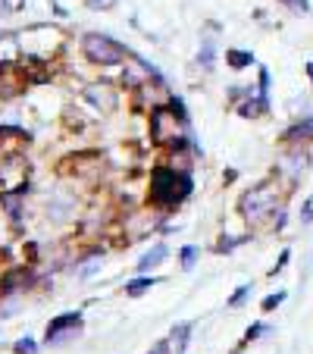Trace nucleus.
Wrapping results in <instances>:
<instances>
[{
    "instance_id": "obj_14",
    "label": "nucleus",
    "mask_w": 313,
    "mask_h": 354,
    "mask_svg": "<svg viewBox=\"0 0 313 354\" xmlns=\"http://www.w3.org/2000/svg\"><path fill=\"white\" fill-rule=\"evenodd\" d=\"M251 292V286H241L235 294H232V298H229V304H232V308H235V304H241V298H245V294Z\"/></svg>"
},
{
    "instance_id": "obj_7",
    "label": "nucleus",
    "mask_w": 313,
    "mask_h": 354,
    "mask_svg": "<svg viewBox=\"0 0 313 354\" xmlns=\"http://www.w3.org/2000/svg\"><path fill=\"white\" fill-rule=\"evenodd\" d=\"M75 216V198L66 194V192H56L50 200H47V220L53 222H69Z\"/></svg>"
},
{
    "instance_id": "obj_16",
    "label": "nucleus",
    "mask_w": 313,
    "mask_h": 354,
    "mask_svg": "<svg viewBox=\"0 0 313 354\" xmlns=\"http://www.w3.org/2000/svg\"><path fill=\"white\" fill-rule=\"evenodd\" d=\"M307 72H310V78H313V63H310V66H307Z\"/></svg>"
},
{
    "instance_id": "obj_5",
    "label": "nucleus",
    "mask_w": 313,
    "mask_h": 354,
    "mask_svg": "<svg viewBox=\"0 0 313 354\" xmlns=\"http://www.w3.org/2000/svg\"><path fill=\"white\" fill-rule=\"evenodd\" d=\"M154 78H160V72L147 60H141L138 54H132L129 60L122 63V85L125 88L135 91V88H141V85H147V82H154Z\"/></svg>"
},
{
    "instance_id": "obj_3",
    "label": "nucleus",
    "mask_w": 313,
    "mask_h": 354,
    "mask_svg": "<svg viewBox=\"0 0 313 354\" xmlns=\"http://www.w3.org/2000/svg\"><path fill=\"white\" fill-rule=\"evenodd\" d=\"M185 126H188V116H185V107L179 98H169L166 104H157L150 110V138L157 144H182Z\"/></svg>"
},
{
    "instance_id": "obj_12",
    "label": "nucleus",
    "mask_w": 313,
    "mask_h": 354,
    "mask_svg": "<svg viewBox=\"0 0 313 354\" xmlns=\"http://www.w3.org/2000/svg\"><path fill=\"white\" fill-rule=\"evenodd\" d=\"M13 351L16 354H34V351H38V342H34V338H19L13 345Z\"/></svg>"
},
{
    "instance_id": "obj_11",
    "label": "nucleus",
    "mask_w": 313,
    "mask_h": 354,
    "mask_svg": "<svg viewBox=\"0 0 313 354\" xmlns=\"http://www.w3.org/2000/svg\"><path fill=\"white\" fill-rule=\"evenodd\" d=\"M194 260H198V248H194V244H185V248H182V270H191Z\"/></svg>"
},
{
    "instance_id": "obj_8",
    "label": "nucleus",
    "mask_w": 313,
    "mask_h": 354,
    "mask_svg": "<svg viewBox=\"0 0 313 354\" xmlns=\"http://www.w3.org/2000/svg\"><path fill=\"white\" fill-rule=\"evenodd\" d=\"M166 254H169V248L166 244H154L150 251H144V257L138 260V273H147V270H157L160 264L166 260Z\"/></svg>"
},
{
    "instance_id": "obj_13",
    "label": "nucleus",
    "mask_w": 313,
    "mask_h": 354,
    "mask_svg": "<svg viewBox=\"0 0 313 354\" xmlns=\"http://www.w3.org/2000/svg\"><path fill=\"white\" fill-rule=\"evenodd\" d=\"M85 4H88L91 10H113L116 0H85Z\"/></svg>"
},
{
    "instance_id": "obj_6",
    "label": "nucleus",
    "mask_w": 313,
    "mask_h": 354,
    "mask_svg": "<svg viewBox=\"0 0 313 354\" xmlns=\"http://www.w3.org/2000/svg\"><path fill=\"white\" fill-rule=\"evenodd\" d=\"M85 100L91 104V107H97L103 113H110L119 107V88L110 85V82H91V85H85Z\"/></svg>"
},
{
    "instance_id": "obj_4",
    "label": "nucleus",
    "mask_w": 313,
    "mask_h": 354,
    "mask_svg": "<svg viewBox=\"0 0 313 354\" xmlns=\"http://www.w3.org/2000/svg\"><path fill=\"white\" fill-rule=\"evenodd\" d=\"M82 332V314L78 310H69V314H60L47 323V332H44V342L47 345H60L66 338H75Z\"/></svg>"
},
{
    "instance_id": "obj_15",
    "label": "nucleus",
    "mask_w": 313,
    "mask_h": 354,
    "mask_svg": "<svg viewBox=\"0 0 313 354\" xmlns=\"http://www.w3.org/2000/svg\"><path fill=\"white\" fill-rule=\"evenodd\" d=\"M282 301V294H273V298H266L263 301V310H276V304Z\"/></svg>"
},
{
    "instance_id": "obj_1",
    "label": "nucleus",
    "mask_w": 313,
    "mask_h": 354,
    "mask_svg": "<svg viewBox=\"0 0 313 354\" xmlns=\"http://www.w3.org/2000/svg\"><path fill=\"white\" fill-rule=\"evenodd\" d=\"M191 194V176L176 166H157L150 172L147 204L154 210H172Z\"/></svg>"
},
{
    "instance_id": "obj_9",
    "label": "nucleus",
    "mask_w": 313,
    "mask_h": 354,
    "mask_svg": "<svg viewBox=\"0 0 313 354\" xmlns=\"http://www.w3.org/2000/svg\"><path fill=\"white\" fill-rule=\"evenodd\" d=\"M157 286V279L154 276H138V279H132L129 282V286H125V298H141V294H147L150 288H154Z\"/></svg>"
},
{
    "instance_id": "obj_2",
    "label": "nucleus",
    "mask_w": 313,
    "mask_h": 354,
    "mask_svg": "<svg viewBox=\"0 0 313 354\" xmlns=\"http://www.w3.org/2000/svg\"><path fill=\"white\" fill-rule=\"evenodd\" d=\"M78 50H82V56L91 66H100V69L122 66L132 56L129 47H125L122 41H116L107 32H82L78 34Z\"/></svg>"
},
{
    "instance_id": "obj_10",
    "label": "nucleus",
    "mask_w": 313,
    "mask_h": 354,
    "mask_svg": "<svg viewBox=\"0 0 313 354\" xmlns=\"http://www.w3.org/2000/svg\"><path fill=\"white\" fill-rule=\"evenodd\" d=\"M226 63H229L232 69H245V66L254 63V56H251L248 50H235V47H232V50H226Z\"/></svg>"
}]
</instances>
